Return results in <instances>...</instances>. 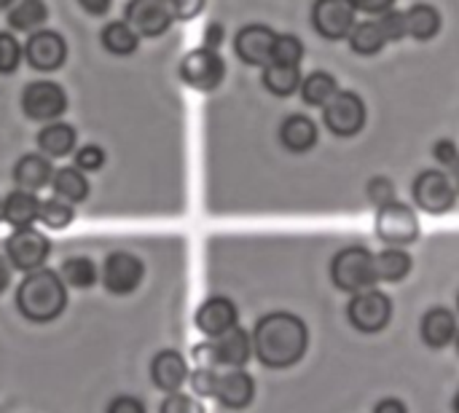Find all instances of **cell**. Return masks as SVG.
Segmentation results:
<instances>
[{"label":"cell","instance_id":"obj_1","mask_svg":"<svg viewBox=\"0 0 459 413\" xmlns=\"http://www.w3.org/2000/svg\"><path fill=\"white\" fill-rule=\"evenodd\" d=\"M309 347V328L299 314L290 312H272L258 320L253 333L255 357L274 371L296 366Z\"/></svg>","mask_w":459,"mask_h":413},{"label":"cell","instance_id":"obj_2","mask_svg":"<svg viewBox=\"0 0 459 413\" xmlns=\"http://www.w3.org/2000/svg\"><path fill=\"white\" fill-rule=\"evenodd\" d=\"M67 293L62 277L48 269L30 271L16 290V306L30 323H51L62 314Z\"/></svg>","mask_w":459,"mask_h":413},{"label":"cell","instance_id":"obj_3","mask_svg":"<svg viewBox=\"0 0 459 413\" xmlns=\"http://www.w3.org/2000/svg\"><path fill=\"white\" fill-rule=\"evenodd\" d=\"M331 280L342 293H363L371 290L377 282L374 255L366 247H347L339 250L331 261Z\"/></svg>","mask_w":459,"mask_h":413},{"label":"cell","instance_id":"obj_4","mask_svg":"<svg viewBox=\"0 0 459 413\" xmlns=\"http://www.w3.org/2000/svg\"><path fill=\"white\" fill-rule=\"evenodd\" d=\"M377 237L390 247H406L420 239V218L414 207L393 202L377 210Z\"/></svg>","mask_w":459,"mask_h":413},{"label":"cell","instance_id":"obj_5","mask_svg":"<svg viewBox=\"0 0 459 413\" xmlns=\"http://www.w3.org/2000/svg\"><path fill=\"white\" fill-rule=\"evenodd\" d=\"M226 75V62L218 51L212 48H194L183 56L180 62V78L186 86L196 91H212L223 83Z\"/></svg>","mask_w":459,"mask_h":413},{"label":"cell","instance_id":"obj_6","mask_svg":"<svg viewBox=\"0 0 459 413\" xmlns=\"http://www.w3.org/2000/svg\"><path fill=\"white\" fill-rule=\"evenodd\" d=\"M347 317L360 333H379L393 320V301L387 293H382L377 288L355 293L347 306Z\"/></svg>","mask_w":459,"mask_h":413},{"label":"cell","instance_id":"obj_7","mask_svg":"<svg viewBox=\"0 0 459 413\" xmlns=\"http://www.w3.org/2000/svg\"><path fill=\"white\" fill-rule=\"evenodd\" d=\"M411 196H414L417 207L428 215H446L457 204L455 183L438 169H425L422 175H417Z\"/></svg>","mask_w":459,"mask_h":413},{"label":"cell","instance_id":"obj_8","mask_svg":"<svg viewBox=\"0 0 459 413\" xmlns=\"http://www.w3.org/2000/svg\"><path fill=\"white\" fill-rule=\"evenodd\" d=\"M22 110L30 121H56L67 110V94L54 81H32L22 91Z\"/></svg>","mask_w":459,"mask_h":413},{"label":"cell","instance_id":"obj_9","mask_svg":"<svg viewBox=\"0 0 459 413\" xmlns=\"http://www.w3.org/2000/svg\"><path fill=\"white\" fill-rule=\"evenodd\" d=\"M323 121L336 137H355L366 126V102L355 91H339L325 108Z\"/></svg>","mask_w":459,"mask_h":413},{"label":"cell","instance_id":"obj_10","mask_svg":"<svg viewBox=\"0 0 459 413\" xmlns=\"http://www.w3.org/2000/svg\"><path fill=\"white\" fill-rule=\"evenodd\" d=\"M51 253V242L35 228H16L5 239V255L19 271H38Z\"/></svg>","mask_w":459,"mask_h":413},{"label":"cell","instance_id":"obj_11","mask_svg":"<svg viewBox=\"0 0 459 413\" xmlns=\"http://www.w3.org/2000/svg\"><path fill=\"white\" fill-rule=\"evenodd\" d=\"M312 24L325 40L350 38L355 30V8L350 0H315L312 5Z\"/></svg>","mask_w":459,"mask_h":413},{"label":"cell","instance_id":"obj_12","mask_svg":"<svg viewBox=\"0 0 459 413\" xmlns=\"http://www.w3.org/2000/svg\"><path fill=\"white\" fill-rule=\"evenodd\" d=\"M24 59L38 73H54L67 59V43L54 30H38L30 35V40L24 46Z\"/></svg>","mask_w":459,"mask_h":413},{"label":"cell","instance_id":"obj_13","mask_svg":"<svg viewBox=\"0 0 459 413\" xmlns=\"http://www.w3.org/2000/svg\"><path fill=\"white\" fill-rule=\"evenodd\" d=\"M124 13H126V22L134 27V32L143 38L164 35L175 19L167 0H129Z\"/></svg>","mask_w":459,"mask_h":413},{"label":"cell","instance_id":"obj_14","mask_svg":"<svg viewBox=\"0 0 459 413\" xmlns=\"http://www.w3.org/2000/svg\"><path fill=\"white\" fill-rule=\"evenodd\" d=\"M274 40L277 32L266 24H247L237 32L234 40V51L237 56L250 65V67H266L272 62V51H274Z\"/></svg>","mask_w":459,"mask_h":413},{"label":"cell","instance_id":"obj_15","mask_svg":"<svg viewBox=\"0 0 459 413\" xmlns=\"http://www.w3.org/2000/svg\"><path fill=\"white\" fill-rule=\"evenodd\" d=\"M143 261L132 253H113L108 255L105 261V269H102V282L105 288L113 293V296H126V293H134L143 282Z\"/></svg>","mask_w":459,"mask_h":413},{"label":"cell","instance_id":"obj_16","mask_svg":"<svg viewBox=\"0 0 459 413\" xmlns=\"http://www.w3.org/2000/svg\"><path fill=\"white\" fill-rule=\"evenodd\" d=\"M237 306L223 298V296H215V298H207L199 309H196V328L210 336V339H218L223 336L226 331L237 328Z\"/></svg>","mask_w":459,"mask_h":413},{"label":"cell","instance_id":"obj_17","mask_svg":"<svg viewBox=\"0 0 459 413\" xmlns=\"http://www.w3.org/2000/svg\"><path fill=\"white\" fill-rule=\"evenodd\" d=\"M151 379H153V384H156L161 392H167V395L180 392V387L188 382V366H186L183 355L175 352V349L159 352V355L153 357V363H151Z\"/></svg>","mask_w":459,"mask_h":413},{"label":"cell","instance_id":"obj_18","mask_svg":"<svg viewBox=\"0 0 459 413\" xmlns=\"http://www.w3.org/2000/svg\"><path fill=\"white\" fill-rule=\"evenodd\" d=\"M253 395H255V384L245 371H229V374L218 376L215 398L221 406H226L231 411H242L253 403Z\"/></svg>","mask_w":459,"mask_h":413},{"label":"cell","instance_id":"obj_19","mask_svg":"<svg viewBox=\"0 0 459 413\" xmlns=\"http://www.w3.org/2000/svg\"><path fill=\"white\" fill-rule=\"evenodd\" d=\"M215 347V360L218 366H229V368H242L250 360L253 352V336L245 328H231L223 336L212 339Z\"/></svg>","mask_w":459,"mask_h":413},{"label":"cell","instance_id":"obj_20","mask_svg":"<svg viewBox=\"0 0 459 413\" xmlns=\"http://www.w3.org/2000/svg\"><path fill=\"white\" fill-rule=\"evenodd\" d=\"M51 177H54V167H51L48 156L27 153V156H22V159L13 164V183H16L22 191L35 194V191L51 185Z\"/></svg>","mask_w":459,"mask_h":413},{"label":"cell","instance_id":"obj_21","mask_svg":"<svg viewBox=\"0 0 459 413\" xmlns=\"http://www.w3.org/2000/svg\"><path fill=\"white\" fill-rule=\"evenodd\" d=\"M420 333H422V341L433 349H444L449 347L455 339H457V317L438 306V309H430L425 317H422V325H420Z\"/></svg>","mask_w":459,"mask_h":413},{"label":"cell","instance_id":"obj_22","mask_svg":"<svg viewBox=\"0 0 459 413\" xmlns=\"http://www.w3.org/2000/svg\"><path fill=\"white\" fill-rule=\"evenodd\" d=\"M280 142L290 151V153H309L317 142V126L312 118L296 113L288 116L280 124Z\"/></svg>","mask_w":459,"mask_h":413},{"label":"cell","instance_id":"obj_23","mask_svg":"<svg viewBox=\"0 0 459 413\" xmlns=\"http://www.w3.org/2000/svg\"><path fill=\"white\" fill-rule=\"evenodd\" d=\"M40 215V202L30 191H11L3 202V220L11 223L13 228H30Z\"/></svg>","mask_w":459,"mask_h":413},{"label":"cell","instance_id":"obj_24","mask_svg":"<svg viewBox=\"0 0 459 413\" xmlns=\"http://www.w3.org/2000/svg\"><path fill=\"white\" fill-rule=\"evenodd\" d=\"M75 129L70 124H59V121H51L46 124L40 132H38V148L43 151V156L48 159H62L67 153H73L75 148Z\"/></svg>","mask_w":459,"mask_h":413},{"label":"cell","instance_id":"obj_25","mask_svg":"<svg viewBox=\"0 0 459 413\" xmlns=\"http://www.w3.org/2000/svg\"><path fill=\"white\" fill-rule=\"evenodd\" d=\"M411 255L401 247H390V250H382L374 255V271H377V280L382 282H401L411 274Z\"/></svg>","mask_w":459,"mask_h":413},{"label":"cell","instance_id":"obj_26","mask_svg":"<svg viewBox=\"0 0 459 413\" xmlns=\"http://www.w3.org/2000/svg\"><path fill=\"white\" fill-rule=\"evenodd\" d=\"M339 91V81L325 70H315L301 81V99L312 108H325Z\"/></svg>","mask_w":459,"mask_h":413},{"label":"cell","instance_id":"obj_27","mask_svg":"<svg viewBox=\"0 0 459 413\" xmlns=\"http://www.w3.org/2000/svg\"><path fill=\"white\" fill-rule=\"evenodd\" d=\"M406 27L414 40H433L441 30V13L430 3H417L406 11Z\"/></svg>","mask_w":459,"mask_h":413},{"label":"cell","instance_id":"obj_28","mask_svg":"<svg viewBox=\"0 0 459 413\" xmlns=\"http://www.w3.org/2000/svg\"><path fill=\"white\" fill-rule=\"evenodd\" d=\"M301 70L296 65H280V62H269L264 67V86L274 94V97H290L293 91L301 89Z\"/></svg>","mask_w":459,"mask_h":413},{"label":"cell","instance_id":"obj_29","mask_svg":"<svg viewBox=\"0 0 459 413\" xmlns=\"http://www.w3.org/2000/svg\"><path fill=\"white\" fill-rule=\"evenodd\" d=\"M51 188L56 194V199L62 202H70V204H78L89 196V183L83 177V172L78 167H62L54 172L51 177Z\"/></svg>","mask_w":459,"mask_h":413},{"label":"cell","instance_id":"obj_30","mask_svg":"<svg viewBox=\"0 0 459 413\" xmlns=\"http://www.w3.org/2000/svg\"><path fill=\"white\" fill-rule=\"evenodd\" d=\"M350 46L360 56H374V54H379L387 46V38H385L379 22L368 19V22H358L355 24V30L350 32Z\"/></svg>","mask_w":459,"mask_h":413},{"label":"cell","instance_id":"obj_31","mask_svg":"<svg viewBox=\"0 0 459 413\" xmlns=\"http://www.w3.org/2000/svg\"><path fill=\"white\" fill-rule=\"evenodd\" d=\"M102 46L116 54V56H129L137 51L140 46V35L134 32V27L129 22H110L102 30Z\"/></svg>","mask_w":459,"mask_h":413},{"label":"cell","instance_id":"obj_32","mask_svg":"<svg viewBox=\"0 0 459 413\" xmlns=\"http://www.w3.org/2000/svg\"><path fill=\"white\" fill-rule=\"evenodd\" d=\"M48 11L43 0H19L11 11H8V24L19 32H38L40 24L46 22Z\"/></svg>","mask_w":459,"mask_h":413},{"label":"cell","instance_id":"obj_33","mask_svg":"<svg viewBox=\"0 0 459 413\" xmlns=\"http://www.w3.org/2000/svg\"><path fill=\"white\" fill-rule=\"evenodd\" d=\"M62 280L70 285V288H78V290H86L97 282V269L89 258L83 255H75V258H67L62 263Z\"/></svg>","mask_w":459,"mask_h":413},{"label":"cell","instance_id":"obj_34","mask_svg":"<svg viewBox=\"0 0 459 413\" xmlns=\"http://www.w3.org/2000/svg\"><path fill=\"white\" fill-rule=\"evenodd\" d=\"M73 218H75V212H73L70 202H62V199H56V196L40 202V215H38V220H40L46 228L62 231V228H67V226L73 223Z\"/></svg>","mask_w":459,"mask_h":413},{"label":"cell","instance_id":"obj_35","mask_svg":"<svg viewBox=\"0 0 459 413\" xmlns=\"http://www.w3.org/2000/svg\"><path fill=\"white\" fill-rule=\"evenodd\" d=\"M304 59V43L301 38L296 35H277L274 40V51H272V62H280V65H301Z\"/></svg>","mask_w":459,"mask_h":413},{"label":"cell","instance_id":"obj_36","mask_svg":"<svg viewBox=\"0 0 459 413\" xmlns=\"http://www.w3.org/2000/svg\"><path fill=\"white\" fill-rule=\"evenodd\" d=\"M22 56H24V48L19 46V40L11 32H0V73L11 75L19 67Z\"/></svg>","mask_w":459,"mask_h":413},{"label":"cell","instance_id":"obj_37","mask_svg":"<svg viewBox=\"0 0 459 413\" xmlns=\"http://www.w3.org/2000/svg\"><path fill=\"white\" fill-rule=\"evenodd\" d=\"M379 27H382V32H385V38H387V43L390 40H403L406 35H409V27H406V11H395V8H390V11H385V13H379Z\"/></svg>","mask_w":459,"mask_h":413},{"label":"cell","instance_id":"obj_38","mask_svg":"<svg viewBox=\"0 0 459 413\" xmlns=\"http://www.w3.org/2000/svg\"><path fill=\"white\" fill-rule=\"evenodd\" d=\"M366 194H368V202H371L377 210H382V207H387V204L398 202V199H395V185H393V180H390V177H385V175L371 177V180H368Z\"/></svg>","mask_w":459,"mask_h":413},{"label":"cell","instance_id":"obj_39","mask_svg":"<svg viewBox=\"0 0 459 413\" xmlns=\"http://www.w3.org/2000/svg\"><path fill=\"white\" fill-rule=\"evenodd\" d=\"M188 382H191L194 395H199V398H215L218 374H215L212 368H196V371L188 376Z\"/></svg>","mask_w":459,"mask_h":413},{"label":"cell","instance_id":"obj_40","mask_svg":"<svg viewBox=\"0 0 459 413\" xmlns=\"http://www.w3.org/2000/svg\"><path fill=\"white\" fill-rule=\"evenodd\" d=\"M161 413H204V406H202L199 400H194L191 395L172 392V395H167V400L161 403Z\"/></svg>","mask_w":459,"mask_h":413},{"label":"cell","instance_id":"obj_41","mask_svg":"<svg viewBox=\"0 0 459 413\" xmlns=\"http://www.w3.org/2000/svg\"><path fill=\"white\" fill-rule=\"evenodd\" d=\"M105 164V151L100 145H83L78 153H75V167L81 172H97L100 167Z\"/></svg>","mask_w":459,"mask_h":413},{"label":"cell","instance_id":"obj_42","mask_svg":"<svg viewBox=\"0 0 459 413\" xmlns=\"http://www.w3.org/2000/svg\"><path fill=\"white\" fill-rule=\"evenodd\" d=\"M167 3H169L175 19L191 22V19H196V16L204 11V3H207V0H167Z\"/></svg>","mask_w":459,"mask_h":413},{"label":"cell","instance_id":"obj_43","mask_svg":"<svg viewBox=\"0 0 459 413\" xmlns=\"http://www.w3.org/2000/svg\"><path fill=\"white\" fill-rule=\"evenodd\" d=\"M433 159L438 161V164H444V167H455L459 159V148L455 140H438L436 145H433Z\"/></svg>","mask_w":459,"mask_h":413},{"label":"cell","instance_id":"obj_44","mask_svg":"<svg viewBox=\"0 0 459 413\" xmlns=\"http://www.w3.org/2000/svg\"><path fill=\"white\" fill-rule=\"evenodd\" d=\"M194 360H196L199 368H215L218 360H215V347H212V341L196 344V347H194Z\"/></svg>","mask_w":459,"mask_h":413},{"label":"cell","instance_id":"obj_45","mask_svg":"<svg viewBox=\"0 0 459 413\" xmlns=\"http://www.w3.org/2000/svg\"><path fill=\"white\" fill-rule=\"evenodd\" d=\"M355 11H366V13H385L395 5V0H350Z\"/></svg>","mask_w":459,"mask_h":413},{"label":"cell","instance_id":"obj_46","mask_svg":"<svg viewBox=\"0 0 459 413\" xmlns=\"http://www.w3.org/2000/svg\"><path fill=\"white\" fill-rule=\"evenodd\" d=\"M108 413H145V406L137 398H116L108 406Z\"/></svg>","mask_w":459,"mask_h":413},{"label":"cell","instance_id":"obj_47","mask_svg":"<svg viewBox=\"0 0 459 413\" xmlns=\"http://www.w3.org/2000/svg\"><path fill=\"white\" fill-rule=\"evenodd\" d=\"M223 35H226V30H223V24H221V22L207 24V30H204V48L218 51V48H221V43H223Z\"/></svg>","mask_w":459,"mask_h":413},{"label":"cell","instance_id":"obj_48","mask_svg":"<svg viewBox=\"0 0 459 413\" xmlns=\"http://www.w3.org/2000/svg\"><path fill=\"white\" fill-rule=\"evenodd\" d=\"M374 413H409V409L401 400H395V398H385V400L377 403Z\"/></svg>","mask_w":459,"mask_h":413},{"label":"cell","instance_id":"obj_49","mask_svg":"<svg viewBox=\"0 0 459 413\" xmlns=\"http://www.w3.org/2000/svg\"><path fill=\"white\" fill-rule=\"evenodd\" d=\"M78 3L83 5V11H86V13L100 16V13H105V11L110 8V3H113V0H78Z\"/></svg>","mask_w":459,"mask_h":413},{"label":"cell","instance_id":"obj_50","mask_svg":"<svg viewBox=\"0 0 459 413\" xmlns=\"http://www.w3.org/2000/svg\"><path fill=\"white\" fill-rule=\"evenodd\" d=\"M8 282H11V269H8V263H5V258L0 255V293L8 288Z\"/></svg>","mask_w":459,"mask_h":413},{"label":"cell","instance_id":"obj_51","mask_svg":"<svg viewBox=\"0 0 459 413\" xmlns=\"http://www.w3.org/2000/svg\"><path fill=\"white\" fill-rule=\"evenodd\" d=\"M452 169H455V188H457V194H459V159H457V164H455Z\"/></svg>","mask_w":459,"mask_h":413},{"label":"cell","instance_id":"obj_52","mask_svg":"<svg viewBox=\"0 0 459 413\" xmlns=\"http://www.w3.org/2000/svg\"><path fill=\"white\" fill-rule=\"evenodd\" d=\"M455 413H459V392L455 395Z\"/></svg>","mask_w":459,"mask_h":413},{"label":"cell","instance_id":"obj_53","mask_svg":"<svg viewBox=\"0 0 459 413\" xmlns=\"http://www.w3.org/2000/svg\"><path fill=\"white\" fill-rule=\"evenodd\" d=\"M13 0H0V8H5V5H11Z\"/></svg>","mask_w":459,"mask_h":413},{"label":"cell","instance_id":"obj_54","mask_svg":"<svg viewBox=\"0 0 459 413\" xmlns=\"http://www.w3.org/2000/svg\"><path fill=\"white\" fill-rule=\"evenodd\" d=\"M455 341H457V357H459V333H457V339H455Z\"/></svg>","mask_w":459,"mask_h":413},{"label":"cell","instance_id":"obj_55","mask_svg":"<svg viewBox=\"0 0 459 413\" xmlns=\"http://www.w3.org/2000/svg\"><path fill=\"white\" fill-rule=\"evenodd\" d=\"M0 220H3V202H0Z\"/></svg>","mask_w":459,"mask_h":413},{"label":"cell","instance_id":"obj_56","mask_svg":"<svg viewBox=\"0 0 459 413\" xmlns=\"http://www.w3.org/2000/svg\"><path fill=\"white\" fill-rule=\"evenodd\" d=\"M457 306H459V298H457Z\"/></svg>","mask_w":459,"mask_h":413}]
</instances>
